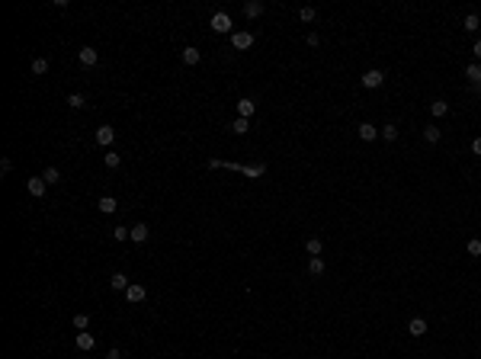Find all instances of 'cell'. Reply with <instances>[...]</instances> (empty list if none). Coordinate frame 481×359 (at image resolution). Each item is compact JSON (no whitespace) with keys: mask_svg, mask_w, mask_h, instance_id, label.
Segmentation results:
<instances>
[{"mask_svg":"<svg viewBox=\"0 0 481 359\" xmlns=\"http://www.w3.org/2000/svg\"><path fill=\"white\" fill-rule=\"evenodd\" d=\"M231 132H234V135H247V132H250V119H241V116H238V119L231 122Z\"/></svg>","mask_w":481,"mask_h":359,"instance_id":"20","label":"cell"},{"mask_svg":"<svg viewBox=\"0 0 481 359\" xmlns=\"http://www.w3.org/2000/svg\"><path fill=\"white\" fill-rule=\"evenodd\" d=\"M13 170V160L10 157H3V160H0V173H3V177H6V173H10Z\"/></svg>","mask_w":481,"mask_h":359,"instance_id":"34","label":"cell"},{"mask_svg":"<svg viewBox=\"0 0 481 359\" xmlns=\"http://www.w3.org/2000/svg\"><path fill=\"white\" fill-rule=\"evenodd\" d=\"M145 295H148V289H145V286H128V289H125V299L132 302V305L145 302Z\"/></svg>","mask_w":481,"mask_h":359,"instance_id":"10","label":"cell"},{"mask_svg":"<svg viewBox=\"0 0 481 359\" xmlns=\"http://www.w3.org/2000/svg\"><path fill=\"white\" fill-rule=\"evenodd\" d=\"M360 80H363V87H366V90H375V87H382V84H385V74L378 71V67H372V71H366Z\"/></svg>","mask_w":481,"mask_h":359,"instance_id":"1","label":"cell"},{"mask_svg":"<svg viewBox=\"0 0 481 359\" xmlns=\"http://www.w3.org/2000/svg\"><path fill=\"white\" fill-rule=\"evenodd\" d=\"M472 55H475V58H481V39H478L475 45H472Z\"/></svg>","mask_w":481,"mask_h":359,"instance_id":"37","label":"cell"},{"mask_svg":"<svg viewBox=\"0 0 481 359\" xmlns=\"http://www.w3.org/2000/svg\"><path fill=\"white\" fill-rule=\"evenodd\" d=\"M305 250H308V256H321V250H324L321 238H308L305 241Z\"/></svg>","mask_w":481,"mask_h":359,"instance_id":"18","label":"cell"},{"mask_svg":"<svg viewBox=\"0 0 481 359\" xmlns=\"http://www.w3.org/2000/svg\"><path fill=\"white\" fill-rule=\"evenodd\" d=\"M382 138L385 141H395L398 138V125H382Z\"/></svg>","mask_w":481,"mask_h":359,"instance_id":"32","label":"cell"},{"mask_svg":"<svg viewBox=\"0 0 481 359\" xmlns=\"http://www.w3.org/2000/svg\"><path fill=\"white\" fill-rule=\"evenodd\" d=\"M67 103H71V109H84L87 100H84V93H71V97H67Z\"/></svg>","mask_w":481,"mask_h":359,"instance_id":"30","label":"cell"},{"mask_svg":"<svg viewBox=\"0 0 481 359\" xmlns=\"http://www.w3.org/2000/svg\"><path fill=\"white\" fill-rule=\"evenodd\" d=\"M77 58H80V64H84V67H97V61H100V55H97V49H93V45H84V49L77 51Z\"/></svg>","mask_w":481,"mask_h":359,"instance_id":"4","label":"cell"},{"mask_svg":"<svg viewBox=\"0 0 481 359\" xmlns=\"http://www.w3.org/2000/svg\"><path fill=\"white\" fill-rule=\"evenodd\" d=\"M469 254H472V256H481V241H478V238L469 241Z\"/></svg>","mask_w":481,"mask_h":359,"instance_id":"33","label":"cell"},{"mask_svg":"<svg viewBox=\"0 0 481 359\" xmlns=\"http://www.w3.org/2000/svg\"><path fill=\"white\" fill-rule=\"evenodd\" d=\"M305 42H308V45H311V49H315V45H321V36H318V32H311V36H308V39H305Z\"/></svg>","mask_w":481,"mask_h":359,"instance_id":"35","label":"cell"},{"mask_svg":"<svg viewBox=\"0 0 481 359\" xmlns=\"http://www.w3.org/2000/svg\"><path fill=\"white\" fill-rule=\"evenodd\" d=\"M109 286L116 289V292H125V289L132 286V282H128V276H125V273H112V276H109Z\"/></svg>","mask_w":481,"mask_h":359,"instance_id":"12","label":"cell"},{"mask_svg":"<svg viewBox=\"0 0 481 359\" xmlns=\"http://www.w3.org/2000/svg\"><path fill=\"white\" fill-rule=\"evenodd\" d=\"M132 241L135 244H145L148 241V225H135L132 228Z\"/></svg>","mask_w":481,"mask_h":359,"instance_id":"24","label":"cell"},{"mask_svg":"<svg viewBox=\"0 0 481 359\" xmlns=\"http://www.w3.org/2000/svg\"><path fill=\"white\" fill-rule=\"evenodd\" d=\"M408 334L411 337H424L427 334V321H424V317H414V321L408 324Z\"/></svg>","mask_w":481,"mask_h":359,"instance_id":"15","label":"cell"},{"mask_svg":"<svg viewBox=\"0 0 481 359\" xmlns=\"http://www.w3.org/2000/svg\"><path fill=\"white\" fill-rule=\"evenodd\" d=\"M231 45H234V49H238V51H247L250 49V45H254V32H231Z\"/></svg>","mask_w":481,"mask_h":359,"instance_id":"2","label":"cell"},{"mask_svg":"<svg viewBox=\"0 0 481 359\" xmlns=\"http://www.w3.org/2000/svg\"><path fill=\"white\" fill-rule=\"evenodd\" d=\"M97 205H100V212H103V215H112V212H116V208H119V202L112 199V196H103V199H100Z\"/></svg>","mask_w":481,"mask_h":359,"instance_id":"17","label":"cell"},{"mask_svg":"<svg viewBox=\"0 0 481 359\" xmlns=\"http://www.w3.org/2000/svg\"><path fill=\"white\" fill-rule=\"evenodd\" d=\"M183 64H189V67H196V64H199V61H202V51L199 49H193V45H186V49H183Z\"/></svg>","mask_w":481,"mask_h":359,"instance_id":"7","label":"cell"},{"mask_svg":"<svg viewBox=\"0 0 481 359\" xmlns=\"http://www.w3.org/2000/svg\"><path fill=\"white\" fill-rule=\"evenodd\" d=\"M26 189H29V196L42 199V196H45V189H49V183H45L42 177H29V180H26Z\"/></svg>","mask_w":481,"mask_h":359,"instance_id":"5","label":"cell"},{"mask_svg":"<svg viewBox=\"0 0 481 359\" xmlns=\"http://www.w3.org/2000/svg\"><path fill=\"white\" fill-rule=\"evenodd\" d=\"M112 238H116L119 244H122V241H132V228H122V225L112 228Z\"/></svg>","mask_w":481,"mask_h":359,"instance_id":"28","label":"cell"},{"mask_svg":"<svg viewBox=\"0 0 481 359\" xmlns=\"http://www.w3.org/2000/svg\"><path fill=\"white\" fill-rule=\"evenodd\" d=\"M112 141H116V128H112V125H100L97 128V145L100 148H109Z\"/></svg>","mask_w":481,"mask_h":359,"instance_id":"3","label":"cell"},{"mask_svg":"<svg viewBox=\"0 0 481 359\" xmlns=\"http://www.w3.org/2000/svg\"><path fill=\"white\" fill-rule=\"evenodd\" d=\"M71 324H74L77 330H87V327H90V314H84V311H80V314L71 317Z\"/></svg>","mask_w":481,"mask_h":359,"instance_id":"25","label":"cell"},{"mask_svg":"<svg viewBox=\"0 0 481 359\" xmlns=\"http://www.w3.org/2000/svg\"><path fill=\"white\" fill-rule=\"evenodd\" d=\"M315 16H318L315 6H302V10H299V19H302V23H315Z\"/></svg>","mask_w":481,"mask_h":359,"instance_id":"27","label":"cell"},{"mask_svg":"<svg viewBox=\"0 0 481 359\" xmlns=\"http://www.w3.org/2000/svg\"><path fill=\"white\" fill-rule=\"evenodd\" d=\"M308 276H324V260L321 256H311L308 260Z\"/></svg>","mask_w":481,"mask_h":359,"instance_id":"19","label":"cell"},{"mask_svg":"<svg viewBox=\"0 0 481 359\" xmlns=\"http://www.w3.org/2000/svg\"><path fill=\"white\" fill-rule=\"evenodd\" d=\"M472 151H475V154H481V135H478L475 141H472Z\"/></svg>","mask_w":481,"mask_h":359,"instance_id":"36","label":"cell"},{"mask_svg":"<svg viewBox=\"0 0 481 359\" xmlns=\"http://www.w3.org/2000/svg\"><path fill=\"white\" fill-rule=\"evenodd\" d=\"M74 343H77V350H80V353H87V350H93V343H97V340H93V334L80 330V334H77V340H74Z\"/></svg>","mask_w":481,"mask_h":359,"instance_id":"13","label":"cell"},{"mask_svg":"<svg viewBox=\"0 0 481 359\" xmlns=\"http://www.w3.org/2000/svg\"><path fill=\"white\" fill-rule=\"evenodd\" d=\"M106 167H109V170H116V167H122V157H119V154L116 151H106Z\"/></svg>","mask_w":481,"mask_h":359,"instance_id":"29","label":"cell"},{"mask_svg":"<svg viewBox=\"0 0 481 359\" xmlns=\"http://www.w3.org/2000/svg\"><path fill=\"white\" fill-rule=\"evenodd\" d=\"M446 112H449V103H446V100H433V103H430V116L443 119Z\"/></svg>","mask_w":481,"mask_h":359,"instance_id":"16","label":"cell"},{"mask_svg":"<svg viewBox=\"0 0 481 359\" xmlns=\"http://www.w3.org/2000/svg\"><path fill=\"white\" fill-rule=\"evenodd\" d=\"M478 26H481L478 13H469V16H465V23H462V29H465V32H478Z\"/></svg>","mask_w":481,"mask_h":359,"instance_id":"22","label":"cell"},{"mask_svg":"<svg viewBox=\"0 0 481 359\" xmlns=\"http://www.w3.org/2000/svg\"><path fill=\"white\" fill-rule=\"evenodd\" d=\"M241 173L250 177V180H260L263 173H267V164H247V167H241Z\"/></svg>","mask_w":481,"mask_h":359,"instance_id":"11","label":"cell"},{"mask_svg":"<svg viewBox=\"0 0 481 359\" xmlns=\"http://www.w3.org/2000/svg\"><path fill=\"white\" fill-rule=\"evenodd\" d=\"M42 180H45V183H49V186H52V183H58V180H61V170H58V167H45Z\"/></svg>","mask_w":481,"mask_h":359,"instance_id":"26","label":"cell"},{"mask_svg":"<svg viewBox=\"0 0 481 359\" xmlns=\"http://www.w3.org/2000/svg\"><path fill=\"white\" fill-rule=\"evenodd\" d=\"M49 71V58H36L32 61V74H45Z\"/></svg>","mask_w":481,"mask_h":359,"instance_id":"31","label":"cell"},{"mask_svg":"<svg viewBox=\"0 0 481 359\" xmlns=\"http://www.w3.org/2000/svg\"><path fill=\"white\" fill-rule=\"evenodd\" d=\"M465 77H469V84H481V64H469L465 67Z\"/></svg>","mask_w":481,"mask_h":359,"instance_id":"23","label":"cell"},{"mask_svg":"<svg viewBox=\"0 0 481 359\" xmlns=\"http://www.w3.org/2000/svg\"><path fill=\"white\" fill-rule=\"evenodd\" d=\"M439 138H443V132H439L436 125H427V128H424V141H430V145H436Z\"/></svg>","mask_w":481,"mask_h":359,"instance_id":"21","label":"cell"},{"mask_svg":"<svg viewBox=\"0 0 481 359\" xmlns=\"http://www.w3.org/2000/svg\"><path fill=\"white\" fill-rule=\"evenodd\" d=\"M263 10H267V6H263V0H250V3H244V16H247V19L263 16Z\"/></svg>","mask_w":481,"mask_h":359,"instance_id":"9","label":"cell"},{"mask_svg":"<svg viewBox=\"0 0 481 359\" xmlns=\"http://www.w3.org/2000/svg\"><path fill=\"white\" fill-rule=\"evenodd\" d=\"M106 359H122V353H119V350H116V347H112V350H109V353H106Z\"/></svg>","mask_w":481,"mask_h":359,"instance_id":"38","label":"cell"},{"mask_svg":"<svg viewBox=\"0 0 481 359\" xmlns=\"http://www.w3.org/2000/svg\"><path fill=\"white\" fill-rule=\"evenodd\" d=\"M472 87V93H481V84H469Z\"/></svg>","mask_w":481,"mask_h":359,"instance_id":"39","label":"cell"},{"mask_svg":"<svg viewBox=\"0 0 481 359\" xmlns=\"http://www.w3.org/2000/svg\"><path fill=\"white\" fill-rule=\"evenodd\" d=\"M360 138L363 141H375L378 138V128L372 125V122H363V125H360Z\"/></svg>","mask_w":481,"mask_h":359,"instance_id":"14","label":"cell"},{"mask_svg":"<svg viewBox=\"0 0 481 359\" xmlns=\"http://www.w3.org/2000/svg\"><path fill=\"white\" fill-rule=\"evenodd\" d=\"M212 32H231V16L218 10V13L212 16Z\"/></svg>","mask_w":481,"mask_h":359,"instance_id":"6","label":"cell"},{"mask_svg":"<svg viewBox=\"0 0 481 359\" xmlns=\"http://www.w3.org/2000/svg\"><path fill=\"white\" fill-rule=\"evenodd\" d=\"M254 112H257V103H254V100H250V97L238 100V116H241V119H250V116H254Z\"/></svg>","mask_w":481,"mask_h":359,"instance_id":"8","label":"cell"}]
</instances>
